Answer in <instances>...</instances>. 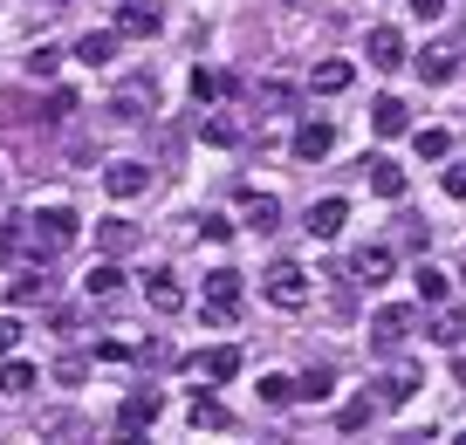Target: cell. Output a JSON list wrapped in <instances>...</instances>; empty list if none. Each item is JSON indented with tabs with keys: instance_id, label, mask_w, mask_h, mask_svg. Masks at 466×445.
<instances>
[{
	"instance_id": "6da1fadb",
	"label": "cell",
	"mask_w": 466,
	"mask_h": 445,
	"mask_svg": "<svg viewBox=\"0 0 466 445\" xmlns=\"http://www.w3.org/2000/svg\"><path fill=\"white\" fill-rule=\"evenodd\" d=\"M28 227H35V254L42 260H62L76 240H83V219H76V206H62V199L28 206Z\"/></svg>"
},
{
	"instance_id": "7a4b0ae2",
	"label": "cell",
	"mask_w": 466,
	"mask_h": 445,
	"mask_svg": "<svg viewBox=\"0 0 466 445\" xmlns=\"http://www.w3.org/2000/svg\"><path fill=\"white\" fill-rule=\"evenodd\" d=\"M309 295H316V288H309V268H302V260H275V268L261 274V302L281 308V316H302Z\"/></svg>"
},
{
	"instance_id": "3957f363",
	"label": "cell",
	"mask_w": 466,
	"mask_h": 445,
	"mask_svg": "<svg viewBox=\"0 0 466 445\" xmlns=\"http://www.w3.org/2000/svg\"><path fill=\"white\" fill-rule=\"evenodd\" d=\"M0 260H7V268H21V274H42V268H48V260L35 254L28 213H7V219H0Z\"/></svg>"
},
{
	"instance_id": "277c9868",
	"label": "cell",
	"mask_w": 466,
	"mask_h": 445,
	"mask_svg": "<svg viewBox=\"0 0 466 445\" xmlns=\"http://www.w3.org/2000/svg\"><path fill=\"white\" fill-rule=\"evenodd\" d=\"M110 28H116V42H151L165 28V0H124Z\"/></svg>"
},
{
	"instance_id": "5b68a950",
	"label": "cell",
	"mask_w": 466,
	"mask_h": 445,
	"mask_svg": "<svg viewBox=\"0 0 466 445\" xmlns=\"http://www.w3.org/2000/svg\"><path fill=\"white\" fill-rule=\"evenodd\" d=\"M233 316H240V274H233V268H213V274H206V322H219V329H227Z\"/></svg>"
},
{
	"instance_id": "8992f818",
	"label": "cell",
	"mask_w": 466,
	"mask_h": 445,
	"mask_svg": "<svg viewBox=\"0 0 466 445\" xmlns=\"http://www.w3.org/2000/svg\"><path fill=\"white\" fill-rule=\"evenodd\" d=\"M240 343H213V349H199V357H192V377H199V384H233V377H240Z\"/></svg>"
},
{
	"instance_id": "52a82bcc",
	"label": "cell",
	"mask_w": 466,
	"mask_h": 445,
	"mask_svg": "<svg viewBox=\"0 0 466 445\" xmlns=\"http://www.w3.org/2000/svg\"><path fill=\"white\" fill-rule=\"evenodd\" d=\"M83 439H89L83 411H42L35 418V445H83Z\"/></svg>"
},
{
	"instance_id": "ba28073f",
	"label": "cell",
	"mask_w": 466,
	"mask_h": 445,
	"mask_svg": "<svg viewBox=\"0 0 466 445\" xmlns=\"http://www.w3.org/2000/svg\"><path fill=\"white\" fill-rule=\"evenodd\" d=\"M289 151H295L302 165H322V158L336 151V124H329V116H309V124H295V144H289Z\"/></svg>"
},
{
	"instance_id": "9c48e42d",
	"label": "cell",
	"mask_w": 466,
	"mask_h": 445,
	"mask_svg": "<svg viewBox=\"0 0 466 445\" xmlns=\"http://www.w3.org/2000/svg\"><path fill=\"white\" fill-rule=\"evenodd\" d=\"M103 192H110V199H145V192H151V165L116 158L110 172H103Z\"/></svg>"
},
{
	"instance_id": "30bf717a",
	"label": "cell",
	"mask_w": 466,
	"mask_h": 445,
	"mask_svg": "<svg viewBox=\"0 0 466 445\" xmlns=\"http://www.w3.org/2000/svg\"><path fill=\"white\" fill-rule=\"evenodd\" d=\"M145 302H151V316H178V308H186V288H178L172 268H151L145 274Z\"/></svg>"
},
{
	"instance_id": "8fae6325",
	"label": "cell",
	"mask_w": 466,
	"mask_h": 445,
	"mask_svg": "<svg viewBox=\"0 0 466 445\" xmlns=\"http://www.w3.org/2000/svg\"><path fill=\"white\" fill-rule=\"evenodd\" d=\"M145 110H158V83H151V76H131V83L110 96V116H131V124H137Z\"/></svg>"
},
{
	"instance_id": "7c38bea8",
	"label": "cell",
	"mask_w": 466,
	"mask_h": 445,
	"mask_svg": "<svg viewBox=\"0 0 466 445\" xmlns=\"http://www.w3.org/2000/svg\"><path fill=\"white\" fill-rule=\"evenodd\" d=\"M364 56H370V69H405V35H398L391 21H378L370 42H364Z\"/></svg>"
},
{
	"instance_id": "4fadbf2b",
	"label": "cell",
	"mask_w": 466,
	"mask_h": 445,
	"mask_svg": "<svg viewBox=\"0 0 466 445\" xmlns=\"http://www.w3.org/2000/svg\"><path fill=\"white\" fill-rule=\"evenodd\" d=\"M419 384H425L419 363H398V370L378 377V404H411V398H419Z\"/></svg>"
},
{
	"instance_id": "5bb4252c",
	"label": "cell",
	"mask_w": 466,
	"mask_h": 445,
	"mask_svg": "<svg viewBox=\"0 0 466 445\" xmlns=\"http://www.w3.org/2000/svg\"><path fill=\"white\" fill-rule=\"evenodd\" d=\"M391 247H357L350 254V281H364V288H378V281H391Z\"/></svg>"
},
{
	"instance_id": "9a60e30c",
	"label": "cell",
	"mask_w": 466,
	"mask_h": 445,
	"mask_svg": "<svg viewBox=\"0 0 466 445\" xmlns=\"http://www.w3.org/2000/svg\"><path fill=\"white\" fill-rule=\"evenodd\" d=\"M158 411H165L158 390H131V398L116 404V425H124V431H145V425H158Z\"/></svg>"
},
{
	"instance_id": "2e32d148",
	"label": "cell",
	"mask_w": 466,
	"mask_h": 445,
	"mask_svg": "<svg viewBox=\"0 0 466 445\" xmlns=\"http://www.w3.org/2000/svg\"><path fill=\"white\" fill-rule=\"evenodd\" d=\"M343 219H350V199H316L309 206V240H336V233H343Z\"/></svg>"
},
{
	"instance_id": "e0dca14e",
	"label": "cell",
	"mask_w": 466,
	"mask_h": 445,
	"mask_svg": "<svg viewBox=\"0 0 466 445\" xmlns=\"http://www.w3.org/2000/svg\"><path fill=\"white\" fill-rule=\"evenodd\" d=\"M446 288H452L446 268H432V260H419V268H411V295H419L425 308H446Z\"/></svg>"
},
{
	"instance_id": "ac0fdd59",
	"label": "cell",
	"mask_w": 466,
	"mask_h": 445,
	"mask_svg": "<svg viewBox=\"0 0 466 445\" xmlns=\"http://www.w3.org/2000/svg\"><path fill=\"white\" fill-rule=\"evenodd\" d=\"M411 69H419V76H425L432 89H446L452 76H460V48H446V42H439V48H425V56L411 62Z\"/></svg>"
},
{
	"instance_id": "d6986e66",
	"label": "cell",
	"mask_w": 466,
	"mask_h": 445,
	"mask_svg": "<svg viewBox=\"0 0 466 445\" xmlns=\"http://www.w3.org/2000/svg\"><path fill=\"white\" fill-rule=\"evenodd\" d=\"M357 172H364V186L378 192V199H405V172H398L391 158H364Z\"/></svg>"
},
{
	"instance_id": "ffe728a7",
	"label": "cell",
	"mask_w": 466,
	"mask_h": 445,
	"mask_svg": "<svg viewBox=\"0 0 466 445\" xmlns=\"http://www.w3.org/2000/svg\"><path fill=\"white\" fill-rule=\"evenodd\" d=\"M411 336V308H378V316H370V343L378 349H398Z\"/></svg>"
},
{
	"instance_id": "44dd1931",
	"label": "cell",
	"mask_w": 466,
	"mask_h": 445,
	"mask_svg": "<svg viewBox=\"0 0 466 445\" xmlns=\"http://www.w3.org/2000/svg\"><path fill=\"white\" fill-rule=\"evenodd\" d=\"M240 227H248V233H275V227H281V199L248 192V199H240Z\"/></svg>"
},
{
	"instance_id": "7402d4cb",
	"label": "cell",
	"mask_w": 466,
	"mask_h": 445,
	"mask_svg": "<svg viewBox=\"0 0 466 445\" xmlns=\"http://www.w3.org/2000/svg\"><path fill=\"white\" fill-rule=\"evenodd\" d=\"M96 247H103V254H131V247H137V227H131L124 213L96 219Z\"/></svg>"
},
{
	"instance_id": "603a6c76",
	"label": "cell",
	"mask_w": 466,
	"mask_h": 445,
	"mask_svg": "<svg viewBox=\"0 0 466 445\" xmlns=\"http://www.w3.org/2000/svg\"><path fill=\"white\" fill-rule=\"evenodd\" d=\"M350 83H357L350 62H316V69H309V89H316V96H343Z\"/></svg>"
},
{
	"instance_id": "cb8c5ba5",
	"label": "cell",
	"mask_w": 466,
	"mask_h": 445,
	"mask_svg": "<svg viewBox=\"0 0 466 445\" xmlns=\"http://www.w3.org/2000/svg\"><path fill=\"white\" fill-rule=\"evenodd\" d=\"M405 124H411V110L398 96H378L370 103V130H378V137H405Z\"/></svg>"
},
{
	"instance_id": "d4e9b609",
	"label": "cell",
	"mask_w": 466,
	"mask_h": 445,
	"mask_svg": "<svg viewBox=\"0 0 466 445\" xmlns=\"http://www.w3.org/2000/svg\"><path fill=\"white\" fill-rule=\"evenodd\" d=\"M76 62H89V69H103V62H116V28H89L83 42H76Z\"/></svg>"
},
{
	"instance_id": "484cf974",
	"label": "cell",
	"mask_w": 466,
	"mask_h": 445,
	"mask_svg": "<svg viewBox=\"0 0 466 445\" xmlns=\"http://www.w3.org/2000/svg\"><path fill=\"white\" fill-rule=\"evenodd\" d=\"M116 288H124V274H116V260H96V268L83 274V295H89V302H110Z\"/></svg>"
},
{
	"instance_id": "4316f807",
	"label": "cell",
	"mask_w": 466,
	"mask_h": 445,
	"mask_svg": "<svg viewBox=\"0 0 466 445\" xmlns=\"http://www.w3.org/2000/svg\"><path fill=\"white\" fill-rule=\"evenodd\" d=\"M432 343L439 349H460L466 343V316H460V308H439V316H432Z\"/></svg>"
},
{
	"instance_id": "83f0119b",
	"label": "cell",
	"mask_w": 466,
	"mask_h": 445,
	"mask_svg": "<svg viewBox=\"0 0 466 445\" xmlns=\"http://www.w3.org/2000/svg\"><path fill=\"white\" fill-rule=\"evenodd\" d=\"M192 425L199 431H233V411L219 398H192Z\"/></svg>"
},
{
	"instance_id": "f1b7e54d",
	"label": "cell",
	"mask_w": 466,
	"mask_h": 445,
	"mask_svg": "<svg viewBox=\"0 0 466 445\" xmlns=\"http://www.w3.org/2000/svg\"><path fill=\"white\" fill-rule=\"evenodd\" d=\"M295 390H302V398H329V390H336V370H329V363H309Z\"/></svg>"
},
{
	"instance_id": "f546056e",
	"label": "cell",
	"mask_w": 466,
	"mask_h": 445,
	"mask_svg": "<svg viewBox=\"0 0 466 445\" xmlns=\"http://www.w3.org/2000/svg\"><path fill=\"white\" fill-rule=\"evenodd\" d=\"M302 390H295V377H281V370H268L261 377V404H295Z\"/></svg>"
},
{
	"instance_id": "4dcf8cb0",
	"label": "cell",
	"mask_w": 466,
	"mask_h": 445,
	"mask_svg": "<svg viewBox=\"0 0 466 445\" xmlns=\"http://www.w3.org/2000/svg\"><path fill=\"white\" fill-rule=\"evenodd\" d=\"M0 390H35V363L7 357V363H0Z\"/></svg>"
},
{
	"instance_id": "1f68e13d",
	"label": "cell",
	"mask_w": 466,
	"mask_h": 445,
	"mask_svg": "<svg viewBox=\"0 0 466 445\" xmlns=\"http://www.w3.org/2000/svg\"><path fill=\"white\" fill-rule=\"evenodd\" d=\"M199 137L206 144H240V124L233 116H199Z\"/></svg>"
},
{
	"instance_id": "d6a6232c",
	"label": "cell",
	"mask_w": 466,
	"mask_h": 445,
	"mask_svg": "<svg viewBox=\"0 0 466 445\" xmlns=\"http://www.w3.org/2000/svg\"><path fill=\"white\" fill-rule=\"evenodd\" d=\"M411 151H419V158H446V151H452V137H446V130H419V137H411Z\"/></svg>"
},
{
	"instance_id": "836d02e7",
	"label": "cell",
	"mask_w": 466,
	"mask_h": 445,
	"mask_svg": "<svg viewBox=\"0 0 466 445\" xmlns=\"http://www.w3.org/2000/svg\"><path fill=\"white\" fill-rule=\"evenodd\" d=\"M370 411H378L370 398H350L343 411H336V425H343V431H364V425H370Z\"/></svg>"
},
{
	"instance_id": "e575fe53",
	"label": "cell",
	"mask_w": 466,
	"mask_h": 445,
	"mask_svg": "<svg viewBox=\"0 0 466 445\" xmlns=\"http://www.w3.org/2000/svg\"><path fill=\"white\" fill-rule=\"evenodd\" d=\"M56 69H62V48H48V42H42V48L28 56V76H35V83H48Z\"/></svg>"
},
{
	"instance_id": "d590c367",
	"label": "cell",
	"mask_w": 466,
	"mask_h": 445,
	"mask_svg": "<svg viewBox=\"0 0 466 445\" xmlns=\"http://www.w3.org/2000/svg\"><path fill=\"white\" fill-rule=\"evenodd\" d=\"M219 89H233L227 76H213V69H192V96H199V103H213Z\"/></svg>"
},
{
	"instance_id": "8d00e7d4",
	"label": "cell",
	"mask_w": 466,
	"mask_h": 445,
	"mask_svg": "<svg viewBox=\"0 0 466 445\" xmlns=\"http://www.w3.org/2000/svg\"><path fill=\"white\" fill-rule=\"evenodd\" d=\"M21 336H28V322H21V316H0V357H15Z\"/></svg>"
},
{
	"instance_id": "74e56055",
	"label": "cell",
	"mask_w": 466,
	"mask_h": 445,
	"mask_svg": "<svg viewBox=\"0 0 466 445\" xmlns=\"http://www.w3.org/2000/svg\"><path fill=\"white\" fill-rule=\"evenodd\" d=\"M199 233H206V240H233V219H227V213H206Z\"/></svg>"
},
{
	"instance_id": "f35d334b",
	"label": "cell",
	"mask_w": 466,
	"mask_h": 445,
	"mask_svg": "<svg viewBox=\"0 0 466 445\" xmlns=\"http://www.w3.org/2000/svg\"><path fill=\"white\" fill-rule=\"evenodd\" d=\"M83 377H89L83 357H62V363H56V384H83Z\"/></svg>"
},
{
	"instance_id": "ab89813d",
	"label": "cell",
	"mask_w": 466,
	"mask_h": 445,
	"mask_svg": "<svg viewBox=\"0 0 466 445\" xmlns=\"http://www.w3.org/2000/svg\"><path fill=\"white\" fill-rule=\"evenodd\" d=\"M35 295H48V281H42V274H21V281H15V302H35Z\"/></svg>"
},
{
	"instance_id": "60d3db41",
	"label": "cell",
	"mask_w": 466,
	"mask_h": 445,
	"mask_svg": "<svg viewBox=\"0 0 466 445\" xmlns=\"http://www.w3.org/2000/svg\"><path fill=\"white\" fill-rule=\"evenodd\" d=\"M439 186H446V199H466V165H446V178H439Z\"/></svg>"
},
{
	"instance_id": "b9f144b4",
	"label": "cell",
	"mask_w": 466,
	"mask_h": 445,
	"mask_svg": "<svg viewBox=\"0 0 466 445\" xmlns=\"http://www.w3.org/2000/svg\"><path fill=\"white\" fill-rule=\"evenodd\" d=\"M96 357H110V363H131V357H137V349H131V343H124V336H110V343H103V349H96Z\"/></svg>"
},
{
	"instance_id": "7bdbcfd3",
	"label": "cell",
	"mask_w": 466,
	"mask_h": 445,
	"mask_svg": "<svg viewBox=\"0 0 466 445\" xmlns=\"http://www.w3.org/2000/svg\"><path fill=\"white\" fill-rule=\"evenodd\" d=\"M69 110H76V96H69V89H56V96H48V124H62Z\"/></svg>"
},
{
	"instance_id": "ee69618b",
	"label": "cell",
	"mask_w": 466,
	"mask_h": 445,
	"mask_svg": "<svg viewBox=\"0 0 466 445\" xmlns=\"http://www.w3.org/2000/svg\"><path fill=\"white\" fill-rule=\"evenodd\" d=\"M411 15H419V21H439V15H446V0H411Z\"/></svg>"
},
{
	"instance_id": "f6af8a7d",
	"label": "cell",
	"mask_w": 466,
	"mask_h": 445,
	"mask_svg": "<svg viewBox=\"0 0 466 445\" xmlns=\"http://www.w3.org/2000/svg\"><path fill=\"white\" fill-rule=\"evenodd\" d=\"M116 445H151V439H145V431H124V425H116Z\"/></svg>"
},
{
	"instance_id": "bcb514c9",
	"label": "cell",
	"mask_w": 466,
	"mask_h": 445,
	"mask_svg": "<svg viewBox=\"0 0 466 445\" xmlns=\"http://www.w3.org/2000/svg\"><path fill=\"white\" fill-rule=\"evenodd\" d=\"M452 377H460V384H466V357H460V363H452Z\"/></svg>"
},
{
	"instance_id": "7dc6e473",
	"label": "cell",
	"mask_w": 466,
	"mask_h": 445,
	"mask_svg": "<svg viewBox=\"0 0 466 445\" xmlns=\"http://www.w3.org/2000/svg\"><path fill=\"white\" fill-rule=\"evenodd\" d=\"M460 445H466V431H460Z\"/></svg>"
}]
</instances>
